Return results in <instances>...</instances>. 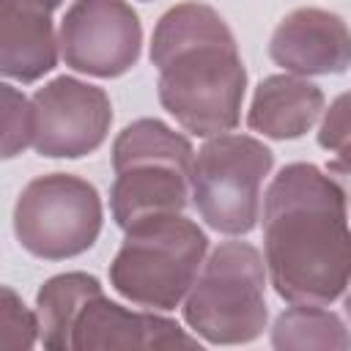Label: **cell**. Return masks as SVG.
Returning a JSON list of instances; mask_svg holds the SVG:
<instances>
[{"label": "cell", "mask_w": 351, "mask_h": 351, "mask_svg": "<svg viewBox=\"0 0 351 351\" xmlns=\"http://www.w3.org/2000/svg\"><path fill=\"white\" fill-rule=\"evenodd\" d=\"M263 261L282 302L332 304L351 285L348 197L332 173L285 165L263 195Z\"/></svg>", "instance_id": "obj_1"}, {"label": "cell", "mask_w": 351, "mask_h": 351, "mask_svg": "<svg viewBox=\"0 0 351 351\" xmlns=\"http://www.w3.org/2000/svg\"><path fill=\"white\" fill-rule=\"evenodd\" d=\"M159 104L189 134H228L241 121L247 69L228 22L206 3L167 8L151 36Z\"/></svg>", "instance_id": "obj_2"}, {"label": "cell", "mask_w": 351, "mask_h": 351, "mask_svg": "<svg viewBox=\"0 0 351 351\" xmlns=\"http://www.w3.org/2000/svg\"><path fill=\"white\" fill-rule=\"evenodd\" d=\"M41 343L52 351L90 348H200L173 318L129 310L104 296L101 282L85 271L49 277L36 293Z\"/></svg>", "instance_id": "obj_3"}, {"label": "cell", "mask_w": 351, "mask_h": 351, "mask_svg": "<svg viewBox=\"0 0 351 351\" xmlns=\"http://www.w3.org/2000/svg\"><path fill=\"white\" fill-rule=\"evenodd\" d=\"M192 143L165 121L126 123L112 143L110 211L115 225L126 230L140 219L184 211L192 197Z\"/></svg>", "instance_id": "obj_4"}, {"label": "cell", "mask_w": 351, "mask_h": 351, "mask_svg": "<svg viewBox=\"0 0 351 351\" xmlns=\"http://www.w3.org/2000/svg\"><path fill=\"white\" fill-rule=\"evenodd\" d=\"M208 252V236L197 222L159 214L126 228L110 263V285L145 310H176L192 291Z\"/></svg>", "instance_id": "obj_5"}, {"label": "cell", "mask_w": 351, "mask_h": 351, "mask_svg": "<svg viewBox=\"0 0 351 351\" xmlns=\"http://www.w3.org/2000/svg\"><path fill=\"white\" fill-rule=\"evenodd\" d=\"M266 280V261L250 241L217 244L184 299L186 326L211 346L258 340L269 321Z\"/></svg>", "instance_id": "obj_6"}, {"label": "cell", "mask_w": 351, "mask_h": 351, "mask_svg": "<svg viewBox=\"0 0 351 351\" xmlns=\"http://www.w3.org/2000/svg\"><path fill=\"white\" fill-rule=\"evenodd\" d=\"M271 167V148L250 134L208 137L192 165V206L211 230L244 236L261 219V189Z\"/></svg>", "instance_id": "obj_7"}, {"label": "cell", "mask_w": 351, "mask_h": 351, "mask_svg": "<svg viewBox=\"0 0 351 351\" xmlns=\"http://www.w3.org/2000/svg\"><path fill=\"white\" fill-rule=\"evenodd\" d=\"M104 222L96 186L71 173L30 178L14 203V236L41 261H66L88 252Z\"/></svg>", "instance_id": "obj_8"}, {"label": "cell", "mask_w": 351, "mask_h": 351, "mask_svg": "<svg viewBox=\"0 0 351 351\" xmlns=\"http://www.w3.org/2000/svg\"><path fill=\"white\" fill-rule=\"evenodd\" d=\"M58 41L69 69L112 80L137 66L143 25L126 0H74L60 19Z\"/></svg>", "instance_id": "obj_9"}, {"label": "cell", "mask_w": 351, "mask_h": 351, "mask_svg": "<svg viewBox=\"0 0 351 351\" xmlns=\"http://www.w3.org/2000/svg\"><path fill=\"white\" fill-rule=\"evenodd\" d=\"M33 148L49 159H80L101 148L112 123L104 88L77 77H55L33 93Z\"/></svg>", "instance_id": "obj_10"}, {"label": "cell", "mask_w": 351, "mask_h": 351, "mask_svg": "<svg viewBox=\"0 0 351 351\" xmlns=\"http://www.w3.org/2000/svg\"><path fill=\"white\" fill-rule=\"evenodd\" d=\"M269 58L291 74L324 77L351 66V27L326 8H296L269 38Z\"/></svg>", "instance_id": "obj_11"}, {"label": "cell", "mask_w": 351, "mask_h": 351, "mask_svg": "<svg viewBox=\"0 0 351 351\" xmlns=\"http://www.w3.org/2000/svg\"><path fill=\"white\" fill-rule=\"evenodd\" d=\"M60 41L52 14L22 0H0V71L30 85L58 66Z\"/></svg>", "instance_id": "obj_12"}, {"label": "cell", "mask_w": 351, "mask_h": 351, "mask_svg": "<svg viewBox=\"0 0 351 351\" xmlns=\"http://www.w3.org/2000/svg\"><path fill=\"white\" fill-rule=\"evenodd\" d=\"M324 90L299 74L263 77L252 93L247 126L271 140H296L307 134L324 112Z\"/></svg>", "instance_id": "obj_13"}, {"label": "cell", "mask_w": 351, "mask_h": 351, "mask_svg": "<svg viewBox=\"0 0 351 351\" xmlns=\"http://www.w3.org/2000/svg\"><path fill=\"white\" fill-rule=\"evenodd\" d=\"M271 346L277 351L296 348H351V329L324 304H293L282 310L271 326Z\"/></svg>", "instance_id": "obj_14"}, {"label": "cell", "mask_w": 351, "mask_h": 351, "mask_svg": "<svg viewBox=\"0 0 351 351\" xmlns=\"http://www.w3.org/2000/svg\"><path fill=\"white\" fill-rule=\"evenodd\" d=\"M318 145L332 154L326 173L351 178V90L340 93L329 110H324L318 126Z\"/></svg>", "instance_id": "obj_15"}, {"label": "cell", "mask_w": 351, "mask_h": 351, "mask_svg": "<svg viewBox=\"0 0 351 351\" xmlns=\"http://www.w3.org/2000/svg\"><path fill=\"white\" fill-rule=\"evenodd\" d=\"M0 101H3V159H14L25 148H30L36 137L33 99H27L11 82H3Z\"/></svg>", "instance_id": "obj_16"}, {"label": "cell", "mask_w": 351, "mask_h": 351, "mask_svg": "<svg viewBox=\"0 0 351 351\" xmlns=\"http://www.w3.org/2000/svg\"><path fill=\"white\" fill-rule=\"evenodd\" d=\"M41 340L38 313L27 310L11 285L0 291V348L27 351Z\"/></svg>", "instance_id": "obj_17"}, {"label": "cell", "mask_w": 351, "mask_h": 351, "mask_svg": "<svg viewBox=\"0 0 351 351\" xmlns=\"http://www.w3.org/2000/svg\"><path fill=\"white\" fill-rule=\"evenodd\" d=\"M22 3L36 5V8H41V11H49V14H52V11H55V8H58L63 0H22Z\"/></svg>", "instance_id": "obj_18"}, {"label": "cell", "mask_w": 351, "mask_h": 351, "mask_svg": "<svg viewBox=\"0 0 351 351\" xmlns=\"http://www.w3.org/2000/svg\"><path fill=\"white\" fill-rule=\"evenodd\" d=\"M343 307H346V318H348V324H351V291L346 293V299H343Z\"/></svg>", "instance_id": "obj_19"}, {"label": "cell", "mask_w": 351, "mask_h": 351, "mask_svg": "<svg viewBox=\"0 0 351 351\" xmlns=\"http://www.w3.org/2000/svg\"><path fill=\"white\" fill-rule=\"evenodd\" d=\"M145 3H148V0H145Z\"/></svg>", "instance_id": "obj_20"}]
</instances>
